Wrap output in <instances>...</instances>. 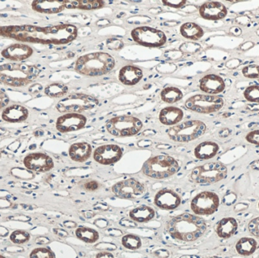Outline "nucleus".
<instances>
[{
  "label": "nucleus",
  "mask_w": 259,
  "mask_h": 258,
  "mask_svg": "<svg viewBox=\"0 0 259 258\" xmlns=\"http://www.w3.org/2000/svg\"><path fill=\"white\" fill-rule=\"evenodd\" d=\"M77 28L73 24L55 26L9 25L0 26V36L15 39L18 42L44 45H65L77 38Z\"/></svg>",
  "instance_id": "obj_1"
},
{
  "label": "nucleus",
  "mask_w": 259,
  "mask_h": 258,
  "mask_svg": "<svg viewBox=\"0 0 259 258\" xmlns=\"http://www.w3.org/2000/svg\"><path fill=\"white\" fill-rule=\"evenodd\" d=\"M206 230V222L203 218L188 213L175 217L167 225V233L173 239L186 242L198 240Z\"/></svg>",
  "instance_id": "obj_2"
},
{
  "label": "nucleus",
  "mask_w": 259,
  "mask_h": 258,
  "mask_svg": "<svg viewBox=\"0 0 259 258\" xmlns=\"http://www.w3.org/2000/svg\"><path fill=\"white\" fill-rule=\"evenodd\" d=\"M40 73L34 65L10 62L0 65V82L12 87H24L33 83Z\"/></svg>",
  "instance_id": "obj_3"
},
{
  "label": "nucleus",
  "mask_w": 259,
  "mask_h": 258,
  "mask_svg": "<svg viewBox=\"0 0 259 258\" xmlns=\"http://www.w3.org/2000/svg\"><path fill=\"white\" fill-rule=\"evenodd\" d=\"M115 59L106 53H90L76 61L75 70L82 75L97 77L108 74L115 68Z\"/></svg>",
  "instance_id": "obj_4"
},
{
  "label": "nucleus",
  "mask_w": 259,
  "mask_h": 258,
  "mask_svg": "<svg viewBox=\"0 0 259 258\" xmlns=\"http://www.w3.org/2000/svg\"><path fill=\"white\" fill-rule=\"evenodd\" d=\"M180 170L178 162L168 156H157L148 159L143 166V174L156 180L169 178Z\"/></svg>",
  "instance_id": "obj_5"
},
{
  "label": "nucleus",
  "mask_w": 259,
  "mask_h": 258,
  "mask_svg": "<svg viewBox=\"0 0 259 258\" xmlns=\"http://www.w3.org/2000/svg\"><path fill=\"white\" fill-rule=\"evenodd\" d=\"M228 168L221 162H209L196 167L192 171L190 180L199 185H211L225 180Z\"/></svg>",
  "instance_id": "obj_6"
},
{
  "label": "nucleus",
  "mask_w": 259,
  "mask_h": 258,
  "mask_svg": "<svg viewBox=\"0 0 259 258\" xmlns=\"http://www.w3.org/2000/svg\"><path fill=\"white\" fill-rule=\"evenodd\" d=\"M206 129L205 123L191 120L170 127L167 133L170 139L175 142H188L202 136Z\"/></svg>",
  "instance_id": "obj_7"
},
{
  "label": "nucleus",
  "mask_w": 259,
  "mask_h": 258,
  "mask_svg": "<svg viewBox=\"0 0 259 258\" xmlns=\"http://www.w3.org/2000/svg\"><path fill=\"white\" fill-rule=\"evenodd\" d=\"M142 128L143 123L139 118L127 115L115 117L106 124L108 132L117 137L134 136L140 133Z\"/></svg>",
  "instance_id": "obj_8"
},
{
  "label": "nucleus",
  "mask_w": 259,
  "mask_h": 258,
  "mask_svg": "<svg viewBox=\"0 0 259 258\" xmlns=\"http://www.w3.org/2000/svg\"><path fill=\"white\" fill-rule=\"evenodd\" d=\"M99 101L97 98L86 94H72L65 97L56 105L61 113H80L83 111L94 109Z\"/></svg>",
  "instance_id": "obj_9"
},
{
  "label": "nucleus",
  "mask_w": 259,
  "mask_h": 258,
  "mask_svg": "<svg viewBox=\"0 0 259 258\" xmlns=\"http://www.w3.org/2000/svg\"><path fill=\"white\" fill-rule=\"evenodd\" d=\"M225 106V101L219 95H198L190 97L186 101L185 106L189 110L204 115L219 112Z\"/></svg>",
  "instance_id": "obj_10"
},
{
  "label": "nucleus",
  "mask_w": 259,
  "mask_h": 258,
  "mask_svg": "<svg viewBox=\"0 0 259 258\" xmlns=\"http://www.w3.org/2000/svg\"><path fill=\"white\" fill-rule=\"evenodd\" d=\"M220 198L215 192L204 191L192 199L190 208L197 216H211L219 211Z\"/></svg>",
  "instance_id": "obj_11"
},
{
  "label": "nucleus",
  "mask_w": 259,
  "mask_h": 258,
  "mask_svg": "<svg viewBox=\"0 0 259 258\" xmlns=\"http://www.w3.org/2000/svg\"><path fill=\"white\" fill-rule=\"evenodd\" d=\"M133 39L140 45L146 47H160L167 42L164 32L153 27H138L131 31Z\"/></svg>",
  "instance_id": "obj_12"
},
{
  "label": "nucleus",
  "mask_w": 259,
  "mask_h": 258,
  "mask_svg": "<svg viewBox=\"0 0 259 258\" xmlns=\"http://www.w3.org/2000/svg\"><path fill=\"white\" fill-rule=\"evenodd\" d=\"M112 192L118 198L134 199L144 193L145 186L135 179H127L115 183L112 187Z\"/></svg>",
  "instance_id": "obj_13"
},
{
  "label": "nucleus",
  "mask_w": 259,
  "mask_h": 258,
  "mask_svg": "<svg viewBox=\"0 0 259 258\" xmlns=\"http://www.w3.org/2000/svg\"><path fill=\"white\" fill-rule=\"evenodd\" d=\"M23 164L28 171L33 172H48L54 168L53 159L42 152H33L27 154L24 157Z\"/></svg>",
  "instance_id": "obj_14"
},
{
  "label": "nucleus",
  "mask_w": 259,
  "mask_h": 258,
  "mask_svg": "<svg viewBox=\"0 0 259 258\" xmlns=\"http://www.w3.org/2000/svg\"><path fill=\"white\" fill-rule=\"evenodd\" d=\"M87 118L78 113H67L62 115L56 121L58 131L65 133L81 130L87 124Z\"/></svg>",
  "instance_id": "obj_15"
},
{
  "label": "nucleus",
  "mask_w": 259,
  "mask_h": 258,
  "mask_svg": "<svg viewBox=\"0 0 259 258\" xmlns=\"http://www.w3.org/2000/svg\"><path fill=\"white\" fill-rule=\"evenodd\" d=\"M123 151L118 145H104L98 147L94 152V159L97 163L110 165L116 163L122 158Z\"/></svg>",
  "instance_id": "obj_16"
},
{
  "label": "nucleus",
  "mask_w": 259,
  "mask_h": 258,
  "mask_svg": "<svg viewBox=\"0 0 259 258\" xmlns=\"http://www.w3.org/2000/svg\"><path fill=\"white\" fill-rule=\"evenodd\" d=\"M33 53V49L30 45L18 42L6 47L2 51L1 55L4 59L12 62H21L29 59Z\"/></svg>",
  "instance_id": "obj_17"
},
{
  "label": "nucleus",
  "mask_w": 259,
  "mask_h": 258,
  "mask_svg": "<svg viewBox=\"0 0 259 258\" xmlns=\"http://www.w3.org/2000/svg\"><path fill=\"white\" fill-rule=\"evenodd\" d=\"M226 6L220 2L210 1L202 4L199 8V15L208 21H219L228 15Z\"/></svg>",
  "instance_id": "obj_18"
},
{
  "label": "nucleus",
  "mask_w": 259,
  "mask_h": 258,
  "mask_svg": "<svg viewBox=\"0 0 259 258\" xmlns=\"http://www.w3.org/2000/svg\"><path fill=\"white\" fill-rule=\"evenodd\" d=\"M154 203L162 210L172 211L179 207L181 197L171 189H163L158 191L154 198Z\"/></svg>",
  "instance_id": "obj_19"
},
{
  "label": "nucleus",
  "mask_w": 259,
  "mask_h": 258,
  "mask_svg": "<svg viewBox=\"0 0 259 258\" xmlns=\"http://www.w3.org/2000/svg\"><path fill=\"white\" fill-rule=\"evenodd\" d=\"M225 88V80L217 74H207L199 81V89L208 95H216L222 93Z\"/></svg>",
  "instance_id": "obj_20"
},
{
  "label": "nucleus",
  "mask_w": 259,
  "mask_h": 258,
  "mask_svg": "<svg viewBox=\"0 0 259 258\" xmlns=\"http://www.w3.org/2000/svg\"><path fill=\"white\" fill-rule=\"evenodd\" d=\"M29 116L27 108L19 104L8 106L3 109L2 118L8 123H21L26 121Z\"/></svg>",
  "instance_id": "obj_21"
},
{
  "label": "nucleus",
  "mask_w": 259,
  "mask_h": 258,
  "mask_svg": "<svg viewBox=\"0 0 259 258\" xmlns=\"http://www.w3.org/2000/svg\"><path fill=\"white\" fill-rule=\"evenodd\" d=\"M31 7L42 14H58L66 9L65 2L59 0H36L32 3Z\"/></svg>",
  "instance_id": "obj_22"
},
{
  "label": "nucleus",
  "mask_w": 259,
  "mask_h": 258,
  "mask_svg": "<svg viewBox=\"0 0 259 258\" xmlns=\"http://www.w3.org/2000/svg\"><path fill=\"white\" fill-rule=\"evenodd\" d=\"M239 224L235 218L228 217L222 218L216 226V233L221 239H228L234 236L238 230Z\"/></svg>",
  "instance_id": "obj_23"
},
{
  "label": "nucleus",
  "mask_w": 259,
  "mask_h": 258,
  "mask_svg": "<svg viewBox=\"0 0 259 258\" xmlns=\"http://www.w3.org/2000/svg\"><path fill=\"white\" fill-rule=\"evenodd\" d=\"M143 76V71L138 67L126 65L120 70L118 78L124 85L134 86L142 80Z\"/></svg>",
  "instance_id": "obj_24"
},
{
  "label": "nucleus",
  "mask_w": 259,
  "mask_h": 258,
  "mask_svg": "<svg viewBox=\"0 0 259 258\" xmlns=\"http://www.w3.org/2000/svg\"><path fill=\"white\" fill-rule=\"evenodd\" d=\"M92 151V147L88 142L72 144L68 150L71 160L79 163L87 162L91 158Z\"/></svg>",
  "instance_id": "obj_25"
},
{
  "label": "nucleus",
  "mask_w": 259,
  "mask_h": 258,
  "mask_svg": "<svg viewBox=\"0 0 259 258\" xmlns=\"http://www.w3.org/2000/svg\"><path fill=\"white\" fill-rule=\"evenodd\" d=\"M220 150L219 144L212 141L201 142L194 149V156L199 160H209L217 156Z\"/></svg>",
  "instance_id": "obj_26"
},
{
  "label": "nucleus",
  "mask_w": 259,
  "mask_h": 258,
  "mask_svg": "<svg viewBox=\"0 0 259 258\" xmlns=\"http://www.w3.org/2000/svg\"><path fill=\"white\" fill-rule=\"evenodd\" d=\"M182 109L174 106L164 108L159 113V121L166 126H174L181 122L184 118Z\"/></svg>",
  "instance_id": "obj_27"
},
{
  "label": "nucleus",
  "mask_w": 259,
  "mask_h": 258,
  "mask_svg": "<svg viewBox=\"0 0 259 258\" xmlns=\"http://www.w3.org/2000/svg\"><path fill=\"white\" fill-rule=\"evenodd\" d=\"M155 216V212L152 208L147 205H140L129 212V217L134 222L144 224L152 221Z\"/></svg>",
  "instance_id": "obj_28"
},
{
  "label": "nucleus",
  "mask_w": 259,
  "mask_h": 258,
  "mask_svg": "<svg viewBox=\"0 0 259 258\" xmlns=\"http://www.w3.org/2000/svg\"><path fill=\"white\" fill-rule=\"evenodd\" d=\"M235 248L240 255L249 257L256 251L258 242L254 238L243 237L237 241Z\"/></svg>",
  "instance_id": "obj_29"
},
{
  "label": "nucleus",
  "mask_w": 259,
  "mask_h": 258,
  "mask_svg": "<svg viewBox=\"0 0 259 258\" xmlns=\"http://www.w3.org/2000/svg\"><path fill=\"white\" fill-rule=\"evenodd\" d=\"M65 7L69 9H82L94 10L101 9L104 6V2L101 0H65Z\"/></svg>",
  "instance_id": "obj_30"
},
{
  "label": "nucleus",
  "mask_w": 259,
  "mask_h": 258,
  "mask_svg": "<svg viewBox=\"0 0 259 258\" xmlns=\"http://www.w3.org/2000/svg\"><path fill=\"white\" fill-rule=\"evenodd\" d=\"M181 33L186 39L198 40L204 36V30L199 24L187 22L181 27Z\"/></svg>",
  "instance_id": "obj_31"
},
{
  "label": "nucleus",
  "mask_w": 259,
  "mask_h": 258,
  "mask_svg": "<svg viewBox=\"0 0 259 258\" xmlns=\"http://www.w3.org/2000/svg\"><path fill=\"white\" fill-rule=\"evenodd\" d=\"M77 239L88 244H94L100 239V233L89 227H80L75 230Z\"/></svg>",
  "instance_id": "obj_32"
},
{
  "label": "nucleus",
  "mask_w": 259,
  "mask_h": 258,
  "mask_svg": "<svg viewBox=\"0 0 259 258\" xmlns=\"http://www.w3.org/2000/svg\"><path fill=\"white\" fill-rule=\"evenodd\" d=\"M161 98L164 102L173 104L183 98V92L181 89L174 86L164 88L161 92Z\"/></svg>",
  "instance_id": "obj_33"
},
{
  "label": "nucleus",
  "mask_w": 259,
  "mask_h": 258,
  "mask_svg": "<svg viewBox=\"0 0 259 258\" xmlns=\"http://www.w3.org/2000/svg\"><path fill=\"white\" fill-rule=\"evenodd\" d=\"M68 91V86L61 83H51L45 88L46 95L51 98H62L66 95Z\"/></svg>",
  "instance_id": "obj_34"
},
{
  "label": "nucleus",
  "mask_w": 259,
  "mask_h": 258,
  "mask_svg": "<svg viewBox=\"0 0 259 258\" xmlns=\"http://www.w3.org/2000/svg\"><path fill=\"white\" fill-rule=\"evenodd\" d=\"M121 243L124 248L132 251L139 249L142 246V241L140 238L133 234H127L123 236Z\"/></svg>",
  "instance_id": "obj_35"
},
{
  "label": "nucleus",
  "mask_w": 259,
  "mask_h": 258,
  "mask_svg": "<svg viewBox=\"0 0 259 258\" xmlns=\"http://www.w3.org/2000/svg\"><path fill=\"white\" fill-rule=\"evenodd\" d=\"M30 239V234L24 230H15L10 235V240L12 243L16 245H22L27 243Z\"/></svg>",
  "instance_id": "obj_36"
},
{
  "label": "nucleus",
  "mask_w": 259,
  "mask_h": 258,
  "mask_svg": "<svg viewBox=\"0 0 259 258\" xmlns=\"http://www.w3.org/2000/svg\"><path fill=\"white\" fill-rule=\"evenodd\" d=\"M246 101L251 103H259V85L248 86L243 92Z\"/></svg>",
  "instance_id": "obj_37"
},
{
  "label": "nucleus",
  "mask_w": 259,
  "mask_h": 258,
  "mask_svg": "<svg viewBox=\"0 0 259 258\" xmlns=\"http://www.w3.org/2000/svg\"><path fill=\"white\" fill-rule=\"evenodd\" d=\"M30 258H55V254L50 248H37L30 252Z\"/></svg>",
  "instance_id": "obj_38"
},
{
  "label": "nucleus",
  "mask_w": 259,
  "mask_h": 258,
  "mask_svg": "<svg viewBox=\"0 0 259 258\" xmlns=\"http://www.w3.org/2000/svg\"><path fill=\"white\" fill-rule=\"evenodd\" d=\"M242 74L246 78L259 79V65H246L242 70Z\"/></svg>",
  "instance_id": "obj_39"
},
{
  "label": "nucleus",
  "mask_w": 259,
  "mask_h": 258,
  "mask_svg": "<svg viewBox=\"0 0 259 258\" xmlns=\"http://www.w3.org/2000/svg\"><path fill=\"white\" fill-rule=\"evenodd\" d=\"M248 230L252 236L259 238V217L249 221L248 224Z\"/></svg>",
  "instance_id": "obj_40"
},
{
  "label": "nucleus",
  "mask_w": 259,
  "mask_h": 258,
  "mask_svg": "<svg viewBox=\"0 0 259 258\" xmlns=\"http://www.w3.org/2000/svg\"><path fill=\"white\" fill-rule=\"evenodd\" d=\"M106 45L109 49L119 50L124 46V42L116 38H110L106 41Z\"/></svg>",
  "instance_id": "obj_41"
},
{
  "label": "nucleus",
  "mask_w": 259,
  "mask_h": 258,
  "mask_svg": "<svg viewBox=\"0 0 259 258\" xmlns=\"http://www.w3.org/2000/svg\"><path fill=\"white\" fill-rule=\"evenodd\" d=\"M246 140L259 147V130H252L246 134Z\"/></svg>",
  "instance_id": "obj_42"
},
{
  "label": "nucleus",
  "mask_w": 259,
  "mask_h": 258,
  "mask_svg": "<svg viewBox=\"0 0 259 258\" xmlns=\"http://www.w3.org/2000/svg\"><path fill=\"white\" fill-rule=\"evenodd\" d=\"M83 188L88 191H96L100 188V183L96 180H88L83 183Z\"/></svg>",
  "instance_id": "obj_43"
},
{
  "label": "nucleus",
  "mask_w": 259,
  "mask_h": 258,
  "mask_svg": "<svg viewBox=\"0 0 259 258\" xmlns=\"http://www.w3.org/2000/svg\"><path fill=\"white\" fill-rule=\"evenodd\" d=\"M162 3L165 6H170L173 8H181L185 5L186 1L184 0H163Z\"/></svg>",
  "instance_id": "obj_44"
},
{
  "label": "nucleus",
  "mask_w": 259,
  "mask_h": 258,
  "mask_svg": "<svg viewBox=\"0 0 259 258\" xmlns=\"http://www.w3.org/2000/svg\"><path fill=\"white\" fill-rule=\"evenodd\" d=\"M9 103V96L3 91L0 90V110L7 107Z\"/></svg>",
  "instance_id": "obj_45"
},
{
  "label": "nucleus",
  "mask_w": 259,
  "mask_h": 258,
  "mask_svg": "<svg viewBox=\"0 0 259 258\" xmlns=\"http://www.w3.org/2000/svg\"><path fill=\"white\" fill-rule=\"evenodd\" d=\"M12 205L10 201L6 198H0V209H9Z\"/></svg>",
  "instance_id": "obj_46"
},
{
  "label": "nucleus",
  "mask_w": 259,
  "mask_h": 258,
  "mask_svg": "<svg viewBox=\"0 0 259 258\" xmlns=\"http://www.w3.org/2000/svg\"><path fill=\"white\" fill-rule=\"evenodd\" d=\"M155 254L157 257L160 258H167L169 257L168 251L164 249L158 250V251H157L155 253Z\"/></svg>",
  "instance_id": "obj_47"
},
{
  "label": "nucleus",
  "mask_w": 259,
  "mask_h": 258,
  "mask_svg": "<svg viewBox=\"0 0 259 258\" xmlns=\"http://www.w3.org/2000/svg\"><path fill=\"white\" fill-rule=\"evenodd\" d=\"M96 258H115V257L112 253L108 252V251H102L97 254Z\"/></svg>",
  "instance_id": "obj_48"
},
{
  "label": "nucleus",
  "mask_w": 259,
  "mask_h": 258,
  "mask_svg": "<svg viewBox=\"0 0 259 258\" xmlns=\"http://www.w3.org/2000/svg\"><path fill=\"white\" fill-rule=\"evenodd\" d=\"M54 233H56L57 236H59V237H66L68 236V233L65 230H61V229H55Z\"/></svg>",
  "instance_id": "obj_49"
},
{
  "label": "nucleus",
  "mask_w": 259,
  "mask_h": 258,
  "mask_svg": "<svg viewBox=\"0 0 259 258\" xmlns=\"http://www.w3.org/2000/svg\"><path fill=\"white\" fill-rule=\"evenodd\" d=\"M50 240L46 237H39L36 239V243L39 245H45V244L49 243Z\"/></svg>",
  "instance_id": "obj_50"
},
{
  "label": "nucleus",
  "mask_w": 259,
  "mask_h": 258,
  "mask_svg": "<svg viewBox=\"0 0 259 258\" xmlns=\"http://www.w3.org/2000/svg\"><path fill=\"white\" fill-rule=\"evenodd\" d=\"M9 234V230L5 227H0V236H6Z\"/></svg>",
  "instance_id": "obj_51"
},
{
  "label": "nucleus",
  "mask_w": 259,
  "mask_h": 258,
  "mask_svg": "<svg viewBox=\"0 0 259 258\" xmlns=\"http://www.w3.org/2000/svg\"><path fill=\"white\" fill-rule=\"evenodd\" d=\"M0 258H7V257H5V256L2 255V254H0Z\"/></svg>",
  "instance_id": "obj_52"
},
{
  "label": "nucleus",
  "mask_w": 259,
  "mask_h": 258,
  "mask_svg": "<svg viewBox=\"0 0 259 258\" xmlns=\"http://www.w3.org/2000/svg\"><path fill=\"white\" fill-rule=\"evenodd\" d=\"M258 209H259V202H258Z\"/></svg>",
  "instance_id": "obj_53"
},
{
  "label": "nucleus",
  "mask_w": 259,
  "mask_h": 258,
  "mask_svg": "<svg viewBox=\"0 0 259 258\" xmlns=\"http://www.w3.org/2000/svg\"><path fill=\"white\" fill-rule=\"evenodd\" d=\"M0 157H1V153H0Z\"/></svg>",
  "instance_id": "obj_54"
},
{
  "label": "nucleus",
  "mask_w": 259,
  "mask_h": 258,
  "mask_svg": "<svg viewBox=\"0 0 259 258\" xmlns=\"http://www.w3.org/2000/svg\"><path fill=\"white\" fill-rule=\"evenodd\" d=\"M258 80H259V79H258Z\"/></svg>",
  "instance_id": "obj_55"
}]
</instances>
